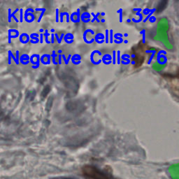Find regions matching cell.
Returning <instances> with one entry per match:
<instances>
[{"label":"cell","mask_w":179,"mask_h":179,"mask_svg":"<svg viewBox=\"0 0 179 179\" xmlns=\"http://www.w3.org/2000/svg\"><path fill=\"white\" fill-rule=\"evenodd\" d=\"M82 174L90 179H112L111 173L105 170H102L93 165L87 164L81 169Z\"/></svg>","instance_id":"1"},{"label":"cell","mask_w":179,"mask_h":179,"mask_svg":"<svg viewBox=\"0 0 179 179\" xmlns=\"http://www.w3.org/2000/svg\"><path fill=\"white\" fill-rule=\"evenodd\" d=\"M168 2L165 1V0H162V1H160L158 4L157 5V8L155 9V11H156L157 14H160L162 13L163 10H164L166 7L167 6Z\"/></svg>","instance_id":"2"},{"label":"cell","mask_w":179,"mask_h":179,"mask_svg":"<svg viewBox=\"0 0 179 179\" xmlns=\"http://www.w3.org/2000/svg\"><path fill=\"white\" fill-rule=\"evenodd\" d=\"M30 41V36L26 33H23L20 36V41L23 44H27Z\"/></svg>","instance_id":"3"},{"label":"cell","mask_w":179,"mask_h":179,"mask_svg":"<svg viewBox=\"0 0 179 179\" xmlns=\"http://www.w3.org/2000/svg\"><path fill=\"white\" fill-rule=\"evenodd\" d=\"M29 60L30 59V57L28 56L27 54H23L22 55V56L20 57V62L22 63L23 65H27L29 63Z\"/></svg>","instance_id":"4"},{"label":"cell","mask_w":179,"mask_h":179,"mask_svg":"<svg viewBox=\"0 0 179 179\" xmlns=\"http://www.w3.org/2000/svg\"><path fill=\"white\" fill-rule=\"evenodd\" d=\"M50 35H50V34H48V30H45V33L44 34V36H45V40H46V44H51V41H48V36H50Z\"/></svg>","instance_id":"5"},{"label":"cell","mask_w":179,"mask_h":179,"mask_svg":"<svg viewBox=\"0 0 179 179\" xmlns=\"http://www.w3.org/2000/svg\"><path fill=\"white\" fill-rule=\"evenodd\" d=\"M100 14H100V13H97V15H94V13H92L91 15H93V16H94L93 20H92V23H94V20H96L97 23H100V20L98 19V18H97V16H98V15H99Z\"/></svg>","instance_id":"6"},{"label":"cell","mask_w":179,"mask_h":179,"mask_svg":"<svg viewBox=\"0 0 179 179\" xmlns=\"http://www.w3.org/2000/svg\"><path fill=\"white\" fill-rule=\"evenodd\" d=\"M51 56L52 57V62H53V64L55 65H57V64H58V63L56 62V60H55V57H57V54H56V52H55V51H52V53L51 55Z\"/></svg>","instance_id":"7"},{"label":"cell","mask_w":179,"mask_h":179,"mask_svg":"<svg viewBox=\"0 0 179 179\" xmlns=\"http://www.w3.org/2000/svg\"><path fill=\"white\" fill-rule=\"evenodd\" d=\"M118 14H120V23L123 22V9H120L117 10Z\"/></svg>","instance_id":"8"},{"label":"cell","mask_w":179,"mask_h":179,"mask_svg":"<svg viewBox=\"0 0 179 179\" xmlns=\"http://www.w3.org/2000/svg\"><path fill=\"white\" fill-rule=\"evenodd\" d=\"M105 32H106V35H105V37H106V44H109V30H106L105 31Z\"/></svg>","instance_id":"9"},{"label":"cell","mask_w":179,"mask_h":179,"mask_svg":"<svg viewBox=\"0 0 179 179\" xmlns=\"http://www.w3.org/2000/svg\"><path fill=\"white\" fill-rule=\"evenodd\" d=\"M62 57H63V59H64V60H65V65H68V63H69V61L70 58H71V57H72V55H69V57H68V59H67V60L66 59V57H65V55H62Z\"/></svg>","instance_id":"10"},{"label":"cell","mask_w":179,"mask_h":179,"mask_svg":"<svg viewBox=\"0 0 179 179\" xmlns=\"http://www.w3.org/2000/svg\"><path fill=\"white\" fill-rule=\"evenodd\" d=\"M109 35H110V37H109L110 43L112 44L113 42H114V40H113V37H114V35H113V30H109Z\"/></svg>","instance_id":"11"},{"label":"cell","mask_w":179,"mask_h":179,"mask_svg":"<svg viewBox=\"0 0 179 179\" xmlns=\"http://www.w3.org/2000/svg\"><path fill=\"white\" fill-rule=\"evenodd\" d=\"M68 14H69V13L68 12H62V13H60V22L61 23H63V16H64L65 15H67Z\"/></svg>","instance_id":"12"},{"label":"cell","mask_w":179,"mask_h":179,"mask_svg":"<svg viewBox=\"0 0 179 179\" xmlns=\"http://www.w3.org/2000/svg\"><path fill=\"white\" fill-rule=\"evenodd\" d=\"M51 179H76L72 177H66V176H60V177H54Z\"/></svg>","instance_id":"13"},{"label":"cell","mask_w":179,"mask_h":179,"mask_svg":"<svg viewBox=\"0 0 179 179\" xmlns=\"http://www.w3.org/2000/svg\"><path fill=\"white\" fill-rule=\"evenodd\" d=\"M20 23H23V9H20Z\"/></svg>","instance_id":"14"},{"label":"cell","mask_w":179,"mask_h":179,"mask_svg":"<svg viewBox=\"0 0 179 179\" xmlns=\"http://www.w3.org/2000/svg\"><path fill=\"white\" fill-rule=\"evenodd\" d=\"M115 54H116V52H115V51H113V65H115V62H116V60H115Z\"/></svg>","instance_id":"15"},{"label":"cell","mask_w":179,"mask_h":179,"mask_svg":"<svg viewBox=\"0 0 179 179\" xmlns=\"http://www.w3.org/2000/svg\"><path fill=\"white\" fill-rule=\"evenodd\" d=\"M10 9H9V10H8V18H9V23H10V20H11V17H12V15H11V13H10Z\"/></svg>","instance_id":"16"},{"label":"cell","mask_w":179,"mask_h":179,"mask_svg":"<svg viewBox=\"0 0 179 179\" xmlns=\"http://www.w3.org/2000/svg\"><path fill=\"white\" fill-rule=\"evenodd\" d=\"M11 32H12V30H9V43L10 44V39H11V38L14 37V36H12L11 35Z\"/></svg>","instance_id":"17"},{"label":"cell","mask_w":179,"mask_h":179,"mask_svg":"<svg viewBox=\"0 0 179 179\" xmlns=\"http://www.w3.org/2000/svg\"><path fill=\"white\" fill-rule=\"evenodd\" d=\"M117 54H118V55H117V56H118V59H117L118 65H120V51H118Z\"/></svg>","instance_id":"18"},{"label":"cell","mask_w":179,"mask_h":179,"mask_svg":"<svg viewBox=\"0 0 179 179\" xmlns=\"http://www.w3.org/2000/svg\"><path fill=\"white\" fill-rule=\"evenodd\" d=\"M77 13H78V15H77V21L78 23L80 22L81 20V15H80V9H77Z\"/></svg>","instance_id":"19"},{"label":"cell","mask_w":179,"mask_h":179,"mask_svg":"<svg viewBox=\"0 0 179 179\" xmlns=\"http://www.w3.org/2000/svg\"><path fill=\"white\" fill-rule=\"evenodd\" d=\"M56 22L57 23L59 22V9H56Z\"/></svg>","instance_id":"20"},{"label":"cell","mask_w":179,"mask_h":179,"mask_svg":"<svg viewBox=\"0 0 179 179\" xmlns=\"http://www.w3.org/2000/svg\"><path fill=\"white\" fill-rule=\"evenodd\" d=\"M55 38H56V39H57V43H58V44H61L62 40L59 38V36H58V35H57V34H55Z\"/></svg>","instance_id":"21"},{"label":"cell","mask_w":179,"mask_h":179,"mask_svg":"<svg viewBox=\"0 0 179 179\" xmlns=\"http://www.w3.org/2000/svg\"><path fill=\"white\" fill-rule=\"evenodd\" d=\"M15 53H16V60H17V64L16 65H18L19 64V51H16Z\"/></svg>","instance_id":"22"},{"label":"cell","mask_w":179,"mask_h":179,"mask_svg":"<svg viewBox=\"0 0 179 179\" xmlns=\"http://www.w3.org/2000/svg\"><path fill=\"white\" fill-rule=\"evenodd\" d=\"M44 13H45V11H43V12H42V13H41V15H40V16H39V19H38V21H37V22H38V23H39V22H40V21L41 20V18H42V17H43V15H44Z\"/></svg>","instance_id":"23"},{"label":"cell","mask_w":179,"mask_h":179,"mask_svg":"<svg viewBox=\"0 0 179 179\" xmlns=\"http://www.w3.org/2000/svg\"><path fill=\"white\" fill-rule=\"evenodd\" d=\"M10 55H11V57L13 59H14V60L15 61V64H17V60H16V57H15L14 56V55H13V53L11 52V51H10Z\"/></svg>","instance_id":"24"},{"label":"cell","mask_w":179,"mask_h":179,"mask_svg":"<svg viewBox=\"0 0 179 179\" xmlns=\"http://www.w3.org/2000/svg\"><path fill=\"white\" fill-rule=\"evenodd\" d=\"M114 37L115 38V39H116V40L118 39V40H120V41H123V39L122 37H118V36L116 35H114Z\"/></svg>","instance_id":"25"},{"label":"cell","mask_w":179,"mask_h":179,"mask_svg":"<svg viewBox=\"0 0 179 179\" xmlns=\"http://www.w3.org/2000/svg\"><path fill=\"white\" fill-rule=\"evenodd\" d=\"M30 11H31V13H33V12H35V10H34V9H27V10H25V13H29Z\"/></svg>","instance_id":"26"},{"label":"cell","mask_w":179,"mask_h":179,"mask_svg":"<svg viewBox=\"0 0 179 179\" xmlns=\"http://www.w3.org/2000/svg\"><path fill=\"white\" fill-rule=\"evenodd\" d=\"M40 43L42 44L43 43V36H44V35L43 34H40Z\"/></svg>","instance_id":"27"},{"label":"cell","mask_w":179,"mask_h":179,"mask_svg":"<svg viewBox=\"0 0 179 179\" xmlns=\"http://www.w3.org/2000/svg\"><path fill=\"white\" fill-rule=\"evenodd\" d=\"M54 36H55L54 34H51V44L54 43Z\"/></svg>","instance_id":"28"},{"label":"cell","mask_w":179,"mask_h":179,"mask_svg":"<svg viewBox=\"0 0 179 179\" xmlns=\"http://www.w3.org/2000/svg\"><path fill=\"white\" fill-rule=\"evenodd\" d=\"M10 57H11V55H10V51H9V65H10Z\"/></svg>","instance_id":"29"},{"label":"cell","mask_w":179,"mask_h":179,"mask_svg":"<svg viewBox=\"0 0 179 179\" xmlns=\"http://www.w3.org/2000/svg\"><path fill=\"white\" fill-rule=\"evenodd\" d=\"M35 10H36V11H39V10H41V11L43 12V11H46V9H36Z\"/></svg>","instance_id":"30"},{"label":"cell","mask_w":179,"mask_h":179,"mask_svg":"<svg viewBox=\"0 0 179 179\" xmlns=\"http://www.w3.org/2000/svg\"><path fill=\"white\" fill-rule=\"evenodd\" d=\"M30 37L31 38V39H35V40L36 41H39V38L38 37H34V36H32V35H30Z\"/></svg>","instance_id":"31"},{"label":"cell","mask_w":179,"mask_h":179,"mask_svg":"<svg viewBox=\"0 0 179 179\" xmlns=\"http://www.w3.org/2000/svg\"><path fill=\"white\" fill-rule=\"evenodd\" d=\"M62 55H59V62H58V64H60V65H61V63H62V62H61V58H62Z\"/></svg>","instance_id":"32"},{"label":"cell","mask_w":179,"mask_h":179,"mask_svg":"<svg viewBox=\"0 0 179 179\" xmlns=\"http://www.w3.org/2000/svg\"><path fill=\"white\" fill-rule=\"evenodd\" d=\"M114 41H115V43H116V44H121L123 42V41H118V40H116V39H115Z\"/></svg>","instance_id":"33"},{"label":"cell","mask_w":179,"mask_h":179,"mask_svg":"<svg viewBox=\"0 0 179 179\" xmlns=\"http://www.w3.org/2000/svg\"><path fill=\"white\" fill-rule=\"evenodd\" d=\"M30 41H31V43H32V44H36V43H38V41H33L32 39H31V40H30Z\"/></svg>","instance_id":"34"},{"label":"cell","mask_w":179,"mask_h":179,"mask_svg":"<svg viewBox=\"0 0 179 179\" xmlns=\"http://www.w3.org/2000/svg\"><path fill=\"white\" fill-rule=\"evenodd\" d=\"M101 22H102V23H104V22H105V20H104V19H102V20H101Z\"/></svg>","instance_id":"35"},{"label":"cell","mask_w":179,"mask_h":179,"mask_svg":"<svg viewBox=\"0 0 179 179\" xmlns=\"http://www.w3.org/2000/svg\"><path fill=\"white\" fill-rule=\"evenodd\" d=\"M124 43H125V44H127V43H128V41H127V40H125V41H124Z\"/></svg>","instance_id":"36"},{"label":"cell","mask_w":179,"mask_h":179,"mask_svg":"<svg viewBox=\"0 0 179 179\" xmlns=\"http://www.w3.org/2000/svg\"><path fill=\"white\" fill-rule=\"evenodd\" d=\"M58 52H59V53H61V52H62V50H59Z\"/></svg>","instance_id":"37"},{"label":"cell","mask_w":179,"mask_h":179,"mask_svg":"<svg viewBox=\"0 0 179 179\" xmlns=\"http://www.w3.org/2000/svg\"><path fill=\"white\" fill-rule=\"evenodd\" d=\"M131 64L134 65V64H135V62H134V61H131Z\"/></svg>","instance_id":"38"},{"label":"cell","mask_w":179,"mask_h":179,"mask_svg":"<svg viewBox=\"0 0 179 179\" xmlns=\"http://www.w3.org/2000/svg\"><path fill=\"white\" fill-rule=\"evenodd\" d=\"M124 36H128V35H127V33H125V35H124Z\"/></svg>","instance_id":"39"},{"label":"cell","mask_w":179,"mask_h":179,"mask_svg":"<svg viewBox=\"0 0 179 179\" xmlns=\"http://www.w3.org/2000/svg\"><path fill=\"white\" fill-rule=\"evenodd\" d=\"M101 15H103V16H104V15H105V14H104V13H102Z\"/></svg>","instance_id":"40"},{"label":"cell","mask_w":179,"mask_h":179,"mask_svg":"<svg viewBox=\"0 0 179 179\" xmlns=\"http://www.w3.org/2000/svg\"><path fill=\"white\" fill-rule=\"evenodd\" d=\"M44 31L43 29H41V30H40V32H42V31Z\"/></svg>","instance_id":"41"},{"label":"cell","mask_w":179,"mask_h":179,"mask_svg":"<svg viewBox=\"0 0 179 179\" xmlns=\"http://www.w3.org/2000/svg\"><path fill=\"white\" fill-rule=\"evenodd\" d=\"M131 57H132L133 58H134V57H135V55H131Z\"/></svg>","instance_id":"42"},{"label":"cell","mask_w":179,"mask_h":179,"mask_svg":"<svg viewBox=\"0 0 179 179\" xmlns=\"http://www.w3.org/2000/svg\"><path fill=\"white\" fill-rule=\"evenodd\" d=\"M134 10H141V9H133Z\"/></svg>","instance_id":"43"},{"label":"cell","mask_w":179,"mask_h":179,"mask_svg":"<svg viewBox=\"0 0 179 179\" xmlns=\"http://www.w3.org/2000/svg\"><path fill=\"white\" fill-rule=\"evenodd\" d=\"M177 77L179 78V72H178V75H177Z\"/></svg>","instance_id":"44"},{"label":"cell","mask_w":179,"mask_h":179,"mask_svg":"<svg viewBox=\"0 0 179 179\" xmlns=\"http://www.w3.org/2000/svg\"><path fill=\"white\" fill-rule=\"evenodd\" d=\"M130 21H131V20L129 19V20H127V22H128V23H129V22H130Z\"/></svg>","instance_id":"45"},{"label":"cell","mask_w":179,"mask_h":179,"mask_svg":"<svg viewBox=\"0 0 179 179\" xmlns=\"http://www.w3.org/2000/svg\"><path fill=\"white\" fill-rule=\"evenodd\" d=\"M55 31V30H53V29H52V30H51V31H52V32H53V31Z\"/></svg>","instance_id":"46"}]
</instances>
